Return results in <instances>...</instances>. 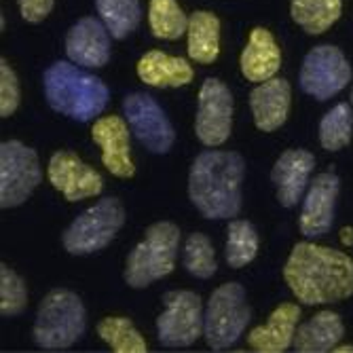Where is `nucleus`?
I'll list each match as a JSON object with an SVG mask.
<instances>
[{
    "instance_id": "obj_36",
    "label": "nucleus",
    "mask_w": 353,
    "mask_h": 353,
    "mask_svg": "<svg viewBox=\"0 0 353 353\" xmlns=\"http://www.w3.org/2000/svg\"><path fill=\"white\" fill-rule=\"evenodd\" d=\"M351 104H353V91H351Z\"/></svg>"
},
{
    "instance_id": "obj_2",
    "label": "nucleus",
    "mask_w": 353,
    "mask_h": 353,
    "mask_svg": "<svg viewBox=\"0 0 353 353\" xmlns=\"http://www.w3.org/2000/svg\"><path fill=\"white\" fill-rule=\"evenodd\" d=\"M245 163L237 152L205 150L197 154L188 172V197L205 218L224 220L241 208V182Z\"/></svg>"
},
{
    "instance_id": "obj_25",
    "label": "nucleus",
    "mask_w": 353,
    "mask_h": 353,
    "mask_svg": "<svg viewBox=\"0 0 353 353\" xmlns=\"http://www.w3.org/2000/svg\"><path fill=\"white\" fill-rule=\"evenodd\" d=\"M95 7L112 39H127L142 17L140 0H95Z\"/></svg>"
},
{
    "instance_id": "obj_9",
    "label": "nucleus",
    "mask_w": 353,
    "mask_h": 353,
    "mask_svg": "<svg viewBox=\"0 0 353 353\" xmlns=\"http://www.w3.org/2000/svg\"><path fill=\"white\" fill-rule=\"evenodd\" d=\"M165 311L157 319V334L163 347H188L205 328L201 299L188 290H174L163 296Z\"/></svg>"
},
{
    "instance_id": "obj_29",
    "label": "nucleus",
    "mask_w": 353,
    "mask_h": 353,
    "mask_svg": "<svg viewBox=\"0 0 353 353\" xmlns=\"http://www.w3.org/2000/svg\"><path fill=\"white\" fill-rule=\"evenodd\" d=\"M353 110L349 104L332 106L319 123V144L326 150H341L351 142Z\"/></svg>"
},
{
    "instance_id": "obj_13",
    "label": "nucleus",
    "mask_w": 353,
    "mask_h": 353,
    "mask_svg": "<svg viewBox=\"0 0 353 353\" xmlns=\"http://www.w3.org/2000/svg\"><path fill=\"white\" fill-rule=\"evenodd\" d=\"M49 182L61 192L68 201H81L87 197L100 195L104 182L102 176L85 165L74 152L59 150L49 159L47 168Z\"/></svg>"
},
{
    "instance_id": "obj_34",
    "label": "nucleus",
    "mask_w": 353,
    "mask_h": 353,
    "mask_svg": "<svg viewBox=\"0 0 353 353\" xmlns=\"http://www.w3.org/2000/svg\"><path fill=\"white\" fill-rule=\"evenodd\" d=\"M341 239H343L347 245H351V243H353V229H343V233H341Z\"/></svg>"
},
{
    "instance_id": "obj_28",
    "label": "nucleus",
    "mask_w": 353,
    "mask_h": 353,
    "mask_svg": "<svg viewBox=\"0 0 353 353\" xmlns=\"http://www.w3.org/2000/svg\"><path fill=\"white\" fill-rule=\"evenodd\" d=\"M98 334L114 353H144L146 341L136 330L132 319L127 317H106L98 324Z\"/></svg>"
},
{
    "instance_id": "obj_4",
    "label": "nucleus",
    "mask_w": 353,
    "mask_h": 353,
    "mask_svg": "<svg viewBox=\"0 0 353 353\" xmlns=\"http://www.w3.org/2000/svg\"><path fill=\"white\" fill-rule=\"evenodd\" d=\"M180 229L174 222H157L146 229L125 263V281L132 288H146L157 279L168 277L176 267Z\"/></svg>"
},
{
    "instance_id": "obj_35",
    "label": "nucleus",
    "mask_w": 353,
    "mask_h": 353,
    "mask_svg": "<svg viewBox=\"0 0 353 353\" xmlns=\"http://www.w3.org/2000/svg\"><path fill=\"white\" fill-rule=\"evenodd\" d=\"M334 351H339V353H353V345H336L334 347Z\"/></svg>"
},
{
    "instance_id": "obj_8",
    "label": "nucleus",
    "mask_w": 353,
    "mask_h": 353,
    "mask_svg": "<svg viewBox=\"0 0 353 353\" xmlns=\"http://www.w3.org/2000/svg\"><path fill=\"white\" fill-rule=\"evenodd\" d=\"M41 178L39 154L30 146L17 140L0 144V205H21L41 184Z\"/></svg>"
},
{
    "instance_id": "obj_31",
    "label": "nucleus",
    "mask_w": 353,
    "mask_h": 353,
    "mask_svg": "<svg viewBox=\"0 0 353 353\" xmlns=\"http://www.w3.org/2000/svg\"><path fill=\"white\" fill-rule=\"evenodd\" d=\"M28 292L23 279L9 267L0 265V313L5 317L19 315L26 309Z\"/></svg>"
},
{
    "instance_id": "obj_6",
    "label": "nucleus",
    "mask_w": 353,
    "mask_h": 353,
    "mask_svg": "<svg viewBox=\"0 0 353 353\" xmlns=\"http://www.w3.org/2000/svg\"><path fill=\"white\" fill-rule=\"evenodd\" d=\"M250 324V307L245 301V290L239 283H224L212 292L203 334L214 351H224L233 347L245 326Z\"/></svg>"
},
{
    "instance_id": "obj_32",
    "label": "nucleus",
    "mask_w": 353,
    "mask_h": 353,
    "mask_svg": "<svg viewBox=\"0 0 353 353\" xmlns=\"http://www.w3.org/2000/svg\"><path fill=\"white\" fill-rule=\"evenodd\" d=\"M19 106V83L9 63L0 61V117H11Z\"/></svg>"
},
{
    "instance_id": "obj_21",
    "label": "nucleus",
    "mask_w": 353,
    "mask_h": 353,
    "mask_svg": "<svg viewBox=\"0 0 353 353\" xmlns=\"http://www.w3.org/2000/svg\"><path fill=\"white\" fill-rule=\"evenodd\" d=\"M138 77L150 87H184L192 81V68L184 57H174L163 51H148L138 61Z\"/></svg>"
},
{
    "instance_id": "obj_5",
    "label": "nucleus",
    "mask_w": 353,
    "mask_h": 353,
    "mask_svg": "<svg viewBox=\"0 0 353 353\" xmlns=\"http://www.w3.org/2000/svg\"><path fill=\"white\" fill-rule=\"evenodd\" d=\"M85 332V307L70 290L49 292L34 319V341L43 349H66Z\"/></svg>"
},
{
    "instance_id": "obj_15",
    "label": "nucleus",
    "mask_w": 353,
    "mask_h": 353,
    "mask_svg": "<svg viewBox=\"0 0 353 353\" xmlns=\"http://www.w3.org/2000/svg\"><path fill=\"white\" fill-rule=\"evenodd\" d=\"M339 186L341 182L332 172L319 174L313 178L301 210V233L305 237L313 239L332 229Z\"/></svg>"
},
{
    "instance_id": "obj_16",
    "label": "nucleus",
    "mask_w": 353,
    "mask_h": 353,
    "mask_svg": "<svg viewBox=\"0 0 353 353\" xmlns=\"http://www.w3.org/2000/svg\"><path fill=\"white\" fill-rule=\"evenodd\" d=\"M66 53L83 68H102L110 59V32L104 21L83 17L66 37Z\"/></svg>"
},
{
    "instance_id": "obj_1",
    "label": "nucleus",
    "mask_w": 353,
    "mask_h": 353,
    "mask_svg": "<svg viewBox=\"0 0 353 353\" xmlns=\"http://www.w3.org/2000/svg\"><path fill=\"white\" fill-rule=\"evenodd\" d=\"M283 279L303 305H330L353 296V259L339 250L301 241L283 267Z\"/></svg>"
},
{
    "instance_id": "obj_27",
    "label": "nucleus",
    "mask_w": 353,
    "mask_h": 353,
    "mask_svg": "<svg viewBox=\"0 0 353 353\" xmlns=\"http://www.w3.org/2000/svg\"><path fill=\"white\" fill-rule=\"evenodd\" d=\"M259 254V233L248 220L229 222L227 231V263L233 269L250 265Z\"/></svg>"
},
{
    "instance_id": "obj_12",
    "label": "nucleus",
    "mask_w": 353,
    "mask_h": 353,
    "mask_svg": "<svg viewBox=\"0 0 353 353\" xmlns=\"http://www.w3.org/2000/svg\"><path fill=\"white\" fill-rule=\"evenodd\" d=\"M123 112L125 119L132 127L134 138L150 152L154 154H165L174 140V127L163 112V108L159 106L148 93H130L123 102Z\"/></svg>"
},
{
    "instance_id": "obj_26",
    "label": "nucleus",
    "mask_w": 353,
    "mask_h": 353,
    "mask_svg": "<svg viewBox=\"0 0 353 353\" xmlns=\"http://www.w3.org/2000/svg\"><path fill=\"white\" fill-rule=\"evenodd\" d=\"M148 26L157 39L176 41L188 30V17L176 0H150Z\"/></svg>"
},
{
    "instance_id": "obj_14",
    "label": "nucleus",
    "mask_w": 353,
    "mask_h": 353,
    "mask_svg": "<svg viewBox=\"0 0 353 353\" xmlns=\"http://www.w3.org/2000/svg\"><path fill=\"white\" fill-rule=\"evenodd\" d=\"M93 142L102 148V163L117 178H134L136 165L132 161L130 130L121 117L110 114L95 121L91 127Z\"/></svg>"
},
{
    "instance_id": "obj_20",
    "label": "nucleus",
    "mask_w": 353,
    "mask_h": 353,
    "mask_svg": "<svg viewBox=\"0 0 353 353\" xmlns=\"http://www.w3.org/2000/svg\"><path fill=\"white\" fill-rule=\"evenodd\" d=\"M281 66V53L273 34L265 28H254L250 41L241 53V72L252 83H265L275 79Z\"/></svg>"
},
{
    "instance_id": "obj_24",
    "label": "nucleus",
    "mask_w": 353,
    "mask_h": 353,
    "mask_svg": "<svg viewBox=\"0 0 353 353\" xmlns=\"http://www.w3.org/2000/svg\"><path fill=\"white\" fill-rule=\"evenodd\" d=\"M341 0H292L290 13L292 19L307 32V34H322L330 30L341 17Z\"/></svg>"
},
{
    "instance_id": "obj_7",
    "label": "nucleus",
    "mask_w": 353,
    "mask_h": 353,
    "mask_svg": "<svg viewBox=\"0 0 353 353\" xmlns=\"http://www.w3.org/2000/svg\"><path fill=\"white\" fill-rule=\"evenodd\" d=\"M125 222V210L119 199L106 197L74 218L61 241L70 254L83 256L106 248Z\"/></svg>"
},
{
    "instance_id": "obj_3",
    "label": "nucleus",
    "mask_w": 353,
    "mask_h": 353,
    "mask_svg": "<svg viewBox=\"0 0 353 353\" xmlns=\"http://www.w3.org/2000/svg\"><path fill=\"white\" fill-rule=\"evenodd\" d=\"M45 98L49 106L79 123H87L102 114L110 93L102 79L93 77L70 61H55L45 70Z\"/></svg>"
},
{
    "instance_id": "obj_23",
    "label": "nucleus",
    "mask_w": 353,
    "mask_h": 353,
    "mask_svg": "<svg viewBox=\"0 0 353 353\" xmlns=\"http://www.w3.org/2000/svg\"><path fill=\"white\" fill-rule=\"evenodd\" d=\"M188 55L199 63L216 61L220 53V19L210 11H195L188 17Z\"/></svg>"
},
{
    "instance_id": "obj_22",
    "label": "nucleus",
    "mask_w": 353,
    "mask_h": 353,
    "mask_svg": "<svg viewBox=\"0 0 353 353\" xmlns=\"http://www.w3.org/2000/svg\"><path fill=\"white\" fill-rule=\"evenodd\" d=\"M345 326L339 313L319 311L307 324H303L294 334V349L301 353H326L343 341Z\"/></svg>"
},
{
    "instance_id": "obj_33",
    "label": "nucleus",
    "mask_w": 353,
    "mask_h": 353,
    "mask_svg": "<svg viewBox=\"0 0 353 353\" xmlns=\"http://www.w3.org/2000/svg\"><path fill=\"white\" fill-rule=\"evenodd\" d=\"M53 3L55 0H19L21 17L30 23H39L51 13Z\"/></svg>"
},
{
    "instance_id": "obj_11",
    "label": "nucleus",
    "mask_w": 353,
    "mask_h": 353,
    "mask_svg": "<svg viewBox=\"0 0 353 353\" xmlns=\"http://www.w3.org/2000/svg\"><path fill=\"white\" fill-rule=\"evenodd\" d=\"M233 125V95L218 79H205L197 98L195 132L201 144L216 148L231 136Z\"/></svg>"
},
{
    "instance_id": "obj_19",
    "label": "nucleus",
    "mask_w": 353,
    "mask_h": 353,
    "mask_svg": "<svg viewBox=\"0 0 353 353\" xmlns=\"http://www.w3.org/2000/svg\"><path fill=\"white\" fill-rule=\"evenodd\" d=\"M301 319V307L292 303L279 305L267 319V324L254 328L248 343L254 351L261 353H281L294 343L296 324Z\"/></svg>"
},
{
    "instance_id": "obj_17",
    "label": "nucleus",
    "mask_w": 353,
    "mask_h": 353,
    "mask_svg": "<svg viewBox=\"0 0 353 353\" xmlns=\"http://www.w3.org/2000/svg\"><path fill=\"white\" fill-rule=\"evenodd\" d=\"M313 168L315 157L309 150H285L275 161L271 180L283 208H294L303 199Z\"/></svg>"
},
{
    "instance_id": "obj_18",
    "label": "nucleus",
    "mask_w": 353,
    "mask_h": 353,
    "mask_svg": "<svg viewBox=\"0 0 353 353\" xmlns=\"http://www.w3.org/2000/svg\"><path fill=\"white\" fill-rule=\"evenodd\" d=\"M254 123L261 132H275L290 112V85L285 79H269L259 83L250 93Z\"/></svg>"
},
{
    "instance_id": "obj_30",
    "label": "nucleus",
    "mask_w": 353,
    "mask_h": 353,
    "mask_svg": "<svg viewBox=\"0 0 353 353\" xmlns=\"http://www.w3.org/2000/svg\"><path fill=\"white\" fill-rule=\"evenodd\" d=\"M184 269L199 279H210L216 273V254L214 245L203 233H192L184 241V252H182Z\"/></svg>"
},
{
    "instance_id": "obj_10",
    "label": "nucleus",
    "mask_w": 353,
    "mask_h": 353,
    "mask_svg": "<svg viewBox=\"0 0 353 353\" xmlns=\"http://www.w3.org/2000/svg\"><path fill=\"white\" fill-rule=\"evenodd\" d=\"M351 81V66L334 45H317L305 59L299 74L301 89L315 100H330Z\"/></svg>"
}]
</instances>
